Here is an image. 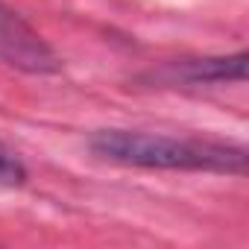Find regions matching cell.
I'll use <instances>...</instances> for the list:
<instances>
[{
	"mask_svg": "<svg viewBox=\"0 0 249 249\" xmlns=\"http://www.w3.org/2000/svg\"><path fill=\"white\" fill-rule=\"evenodd\" d=\"M249 53L237 50L231 56H208V59H188L170 62L153 71L147 79L159 85H211V82H243L246 79Z\"/></svg>",
	"mask_w": 249,
	"mask_h": 249,
	"instance_id": "3957f363",
	"label": "cell"
},
{
	"mask_svg": "<svg viewBox=\"0 0 249 249\" xmlns=\"http://www.w3.org/2000/svg\"><path fill=\"white\" fill-rule=\"evenodd\" d=\"M91 153L103 161L144 170H202V173H246V150L211 138H173L132 129H100L91 138Z\"/></svg>",
	"mask_w": 249,
	"mask_h": 249,
	"instance_id": "6da1fadb",
	"label": "cell"
},
{
	"mask_svg": "<svg viewBox=\"0 0 249 249\" xmlns=\"http://www.w3.org/2000/svg\"><path fill=\"white\" fill-rule=\"evenodd\" d=\"M0 182H6V185L24 182V167L12 156H6V153H0Z\"/></svg>",
	"mask_w": 249,
	"mask_h": 249,
	"instance_id": "277c9868",
	"label": "cell"
},
{
	"mask_svg": "<svg viewBox=\"0 0 249 249\" xmlns=\"http://www.w3.org/2000/svg\"><path fill=\"white\" fill-rule=\"evenodd\" d=\"M0 62L36 76L62 71V59L56 56V50L30 21H24L21 12H15L3 0H0Z\"/></svg>",
	"mask_w": 249,
	"mask_h": 249,
	"instance_id": "7a4b0ae2",
	"label": "cell"
}]
</instances>
